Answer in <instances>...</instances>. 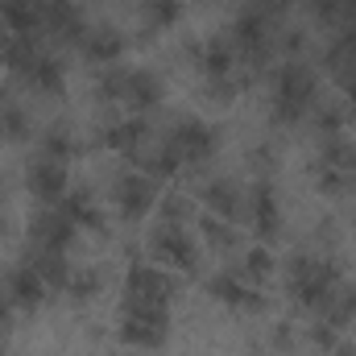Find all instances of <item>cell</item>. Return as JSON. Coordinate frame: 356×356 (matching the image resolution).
I'll return each mask as SVG.
<instances>
[{
    "label": "cell",
    "instance_id": "cell-27",
    "mask_svg": "<svg viewBox=\"0 0 356 356\" xmlns=\"http://www.w3.org/2000/svg\"><path fill=\"white\" fill-rule=\"evenodd\" d=\"M199 236L207 241V249H216V253H232V249H241V232H236V224L232 220H220V216H203L199 220Z\"/></svg>",
    "mask_w": 356,
    "mask_h": 356
},
{
    "label": "cell",
    "instance_id": "cell-9",
    "mask_svg": "<svg viewBox=\"0 0 356 356\" xmlns=\"http://www.w3.org/2000/svg\"><path fill=\"white\" fill-rule=\"evenodd\" d=\"M245 220L253 228V236L266 245L277 241L282 232V199H277V186L269 178H253V186L245 191Z\"/></svg>",
    "mask_w": 356,
    "mask_h": 356
},
{
    "label": "cell",
    "instance_id": "cell-16",
    "mask_svg": "<svg viewBox=\"0 0 356 356\" xmlns=\"http://www.w3.org/2000/svg\"><path fill=\"white\" fill-rule=\"evenodd\" d=\"M46 294H50V286H46V277L33 269V261H21V266H13L4 273V298H8V307L33 311V307L46 302Z\"/></svg>",
    "mask_w": 356,
    "mask_h": 356
},
{
    "label": "cell",
    "instance_id": "cell-2",
    "mask_svg": "<svg viewBox=\"0 0 356 356\" xmlns=\"http://www.w3.org/2000/svg\"><path fill=\"white\" fill-rule=\"evenodd\" d=\"M120 344L137 348V353H162L170 344L175 319L166 302H137V298H120Z\"/></svg>",
    "mask_w": 356,
    "mask_h": 356
},
{
    "label": "cell",
    "instance_id": "cell-14",
    "mask_svg": "<svg viewBox=\"0 0 356 356\" xmlns=\"http://www.w3.org/2000/svg\"><path fill=\"white\" fill-rule=\"evenodd\" d=\"M104 149H112V154H124V158H137L145 145H149V124H145V116L141 112H133V116H112L104 129H99V137H95Z\"/></svg>",
    "mask_w": 356,
    "mask_h": 356
},
{
    "label": "cell",
    "instance_id": "cell-26",
    "mask_svg": "<svg viewBox=\"0 0 356 356\" xmlns=\"http://www.w3.org/2000/svg\"><path fill=\"white\" fill-rule=\"evenodd\" d=\"M79 149H83V145H79V137H75L67 124H50V129L38 133V154H46V158L67 162V158H75Z\"/></svg>",
    "mask_w": 356,
    "mask_h": 356
},
{
    "label": "cell",
    "instance_id": "cell-12",
    "mask_svg": "<svg viewBox=\"0 0 356 356\" xmlns=\"http://www.w3.org/2000/svg\"><path fill=\"white\" fill-rule=\"evenodd\" d=\"M186 58L195 63L199 79H228L236 75V50L228 38H195L186 46Z\"/></svg>",
    "mask_w": 356,
    "mask_h": 356
},
{
    "label": "cell",
    "instance_id": "cell-36",
    "mask_svg": "<svg viewBox=\"0 0 356 356\" xmlns=\"http://www.w3.org/2000/svg\"><path fill=\"white\" fill-rule=\"evenodd\" d=\"M311 344H315V348H323V353H332V348L340 344V332H336L332 323H323V319H319V323L311 327Z\"/></svg>",
    "mask_w": 356,
    "mask_h": 356
},
{
    "label": "cell",
    "instance_id": "cell-30",
    "mask_svg": "<svg viewBox=\"0 0 356 356\" xmlns=\"http://www.w3.org/2000/svg\"><path fill=\"white\" fill-rule=\"evenodd\" d=\"M33 137V120L21 104H0V141H29Z\"/></svg>",
    "mask_w": 356,
    "mask_h": 356
},
{
    "label": "cell",
    "instance_id": "cell-35",
    "mask_svg": "<svg viewBox=\"0 0 356 356\" xmlns=\"http://www.w3.org/2000/svg\"><path fill=\"white\" fill-rule=\"evenodd\" d=\"M266 344L269 348H273V353H290V348H294V327H290V323H273V327H269V336H266Z\"/></svg>",
    "mask_w": 356,
    "mask_h": 356
},
{
    "label": "cell",
    "instance_id": "cell-31",
    "mask_svg": "<svg viewBox=\"0 0 356 356\" xmlns=\"http://www.w3.org/2000/svg\"><path fill=\"white\" fill-rule=\"evenodd\" d=\"M124 79H129V67H120V63L99 67V75H95V99L99 104H124Z\"/></svg>",
    "mask_w": 356,
    "mask_h": 356
},
{
    "label": "cell",
    "instance_id": "cell-5",
    "mask_svg": "<svg viewBox=\"0 0 356 356\" xmlns=\"http://www.w3.org/2000/svg\"><path fill=\"white\" fill-rule=\"evenodd\" d=\"M220 141H224V133L216 124H207L203 116H182L166 133V145L178 154L182 166H207L220 154Z\"/></svg>",
    "mask_w": 356,
    "mask_h": 356
},
{
    "label": "cell",
    "instance_id": "cell-32",
    "mask_svg": "<svg viewBox=\"0 0 356 356\" xmlns=\"http://www.w3.org/2000/svg\"><path fill=\"white\" fill-rule=\"evenodd\" d=\"M311 182H315V191L319 195H344L348 186H353V178L344 175L340 166H332V162H323V158H315V166H311Z\"/></svg>",
    "mask_w": 356,
    "mask_h": 356
},
{
    "label": "cell",
    "instance_id": "cell-33",
    "mask_svg": "<svg viewBox=\"0 0 356 356\" xmlns=\"http://www.w3.org/2000/svg\"><path fill=\"white\" fill-rule=\"evenodd\" d=\"M245 88V79H236V75H228V79H203V99H211V104H232L236 95Z\"/></svg>",
    "mask_w": 356,
    "mask_h": 356
},
{
    "label": "cell",
    "instance_id": "cell-23",
    "mask_svg": "<svg viewBox=\"0 0 356 356\" xmlns=\"http://www.w3.org/2000/svg\"><path fill=\"white\" fill-rule=\"evenodd\" d=\"M104 286H108V277H104L99 266H75L71 277H67V298L79 302V307H91L104 294Z\"/></svg>",
    "mask_w": 356,
    "mask_h": 356
},
{
    "label": "cell",
    "instance_id": "cell-22",
    "mask_svg": "<svg viewBox=\"0 0 356 356\" xmlns=\"http://www.w3.org/2000/svg\"><path fill=\"white\" fill-rule=\"evenodd\" d=\"M0 29H4V33L38 38V29H42V8H38V0H0Z\"/></svg>",
    "mask_w": 356,
    "mask_h": 356
},
{
    "label": "cell",
    "instance_id": "cell-10",
    "mask_svg": "<svg viewBox=\"0 0 356 356\" xmlns=\"http://www.w3.org/2000/svg\"><path fill=\"white\" fill-rule=\"evenodd\" d=\"M232 50H236V58H245V63H253V67H261L269 54V13H261L257 4H245L236 17H232Z\"/></svg>",
    "mask_w": 356,
    "mask_h": 356
},
{
    "label": "cell",
    "instance_id": "cell-34",
    "mask_svg": "<svg viewBox=\"0 0 356 356\" xmlns=\"http://www.w3.org/2000/svg\"><path fill=\"white\" fill-rule=\"evenodd\" d=\"M158 207H162V211H158L162 220H170V224H186L191 199H186V195H175V191H170V195H162V199H158Z\"/></svg>",
    "mask_w": 356,
    "mask_h": 356
},
{
    "label": "cell",
    "instance_id": "cell-29",
    "mask_svg": "<svg viewBox=\"0 0 356 356\" xmlns=\"http://www.w3.org/2000/svg\"><path fill=\"white\" fill-rule=\"evenodd\" d=\"M241 269H245V277H249L257 290H266L269 282L277 277V261H273V253H269L266 245L245 249V261H241Z\"/></svg>",
    "mask_w": 356,
    "mask_h": 356
},
{
    "label": "cell",
    "instance_id": "cell-38",
    "mask_svg": "<svg viewBox=\"0 0 356 356\" xmlns=\"http://www.w3.org/2000/svg\"><path fill=\"white\" fill-rule=\"evenodd\" d=\"M245 356H282V353H273L269 344H257V348H249V353H245Z\"/></svg>",
    "mask_w": 356,
    "mask_h": 356
},
{
    "label": "cell",
    "instance_id": "cell-41",
    "mask_svg": "<svg viewBox=\"0 0 356 356\" xmlns=\"http://www.w3.org/2000/svg\"><path fill=\"white\" fill-rule=\"evenodd\" d=\"M344 8H348V17L356 21V0H344Z\"/></svg>",
    "mask_w": 356,
    "mask_h": 356
},
{
    "label": "cell",
    "instance_id": "cell-17",
    "mask_svg": "<svg viewBox=\"0 0 356 356\" xmlns=\"http://www.w3.org/2000/svg\"><path fill=\"white\" fill-rule=\"evenodd\" d=\"M162 99H166V79H162L154 67H129V79H124V108H133V112H154Z\"/></svg>",
    "mask_w": 356,
    "mask_h": 356
},
{
    "label": "cell",
    "instance_id": "cell-4",
    "mask_svg": "<svg viewBox=\"0 0 356 356\" xmlns=\"http://www.w3.org/2000/svg\"><path fill=\"white\" fill-rule=\"evenodd\" d=\"M149 253L158 266H166L170 273H195L199 269V241L191 232V224H170L158 220L149 232Z\"/></svg>",
    "mask_w": 356,
    "mask_h": 356
},
{
    "label": "cell",
    "instance_id": "cell-28",
    "mask_svg": "<svg viewBox=\"0 0 356 356\" xmlns=\"http://www.w3.org/2000/svg\"><path fill=\"white\" fill-rule=\"evenodd\" d=\"M348 116H353V108L344 104V99H315V108H311V124L323 133V137H336V133H344V124H348Z\"/></svg>",
    "mask_w": 356,
    "mask_h": 356
},
{
    "label": "cell",
    "instance_id": "cell-42",
    "mask_svg": "<svg viewBox=\"0 0 356 356\" xmlns=\"http://www.w3.org/2000/svg\"><path fill=\"white\" fill-rule=\"evenodd\" d=\"M353 186H356V178H353Z\"/></svg>",
    "mask_w": 356,
    "mask_h": 356
},
{
    "label": "cell",
    "instance_id": "cell-20",
    "mask_svg": "<svg viewBox=\"0 0 356 356\" xmlns=\"http://www.w3.org/2000/svg\"><path fill=\"white\" fill-rule=\"evenodd\" d=\"M21 79L38 91V95H63V91H67V67L58 63V54L42 50V54L29 63V71H25Z\"/></svg>",
    "mask_w": 356,
    "mask_h": 356
},
{
    "label": "cell",
    "instance_id": "cell-11",
    "mask_svg": "<svg viewBox=\"0 0 356 356\" xmlns=\"http://www.w3.org/2000/svg\"><path fill=\"white\" fill-rule=\"evenodd\" d=\"M75 224L71 216L58 207V203H42L33 216H29V249H54V253H67V245L75 241Z\"/></svg>",
    "mask_w": 356,
    "mask_h": 356
},
{
    "label": "cell",
    "instance_id": "cell-18",
    "mask_svg": "<svg viewBox=\"0 0 356 356\" xmlns=\"http://www.w3.org/2000/svg\"><path fill=\"white\" fill-rule=\"evenodd\" d=\"M79 50H83V58L95 63V67H112L124 54V33L116 25H88L83 38H79Z\"/></svg>",
    "mask_w": 356,
    "mask_h": 356
},
{
    "label": "cell",
    "instance_id": "cell-3",
    "mask_svg": "<svg viewBox=\"0 0 356 356\" xmlns=\"http://www.w3.org/2000/svg\"><path fill=\"white\" fill-rule=\"evenodd\" d=\"M336 282H340V269L319 253H294L282 266V286H286L290 302L302 307V311H319V302L327 298V290Z\"/></svg>",
    "mask_w": 356,
    "mask_h": 356
},
{
    "label": "cell",
    "instance_id": "cell-24",
    "mask_svg": "<svg viewBox=\"0 0 356 356\" xmlns=\"http://www.w3.org/2000/svg\"><path fill=\"white\" fill-rule=\"evenodd\" d=\"M182 0H141V33H166L182 21Z\"/></svg>",
    "mask_w": 356,
    "mask_h": 356
},
{
    "label": "cell",
    "instance_id": "cell-39",
    "mask_svg": "<svg viewBox=\"0 0 356 356\" xmlns=\"http://www.w3.org/2000/svg\"><path fill=\"white\" fill-rule=\"evenodd\" d=\"M332 356H356V348H353V344H336V348H332Z\"/></svg>",
    "mask_w": 356,
    "mask_h": 356
},
{
    "label": "cell",
    "instance_id": "cell-8",
    "mask_svg": "<svg viewBox=\"0 0 356 356\" xmlns=\"http://www.w3.org/2000/svg\"><path fill=\"white\" fill-rule=\"evenodd\" d=\"M178 290H182V286H178V277L166 266H158V261H133L129 273H124V294H120V298L166 302V307H175Z\"/></svg>",
    "mask_w": 356,
    "mask_h": 356
},
{
    "label": "cell",
    "instance_id": "cell-21",
    "mask_svg": "<svg viewBox=\"0 0 356 356\" xmlns=\"http://www.w3.org/2000/svg\"><path fill=\"white\" fill-rule=\"evenodd\" d=\"M58 207L71 216V224H75V228L104 232V207H99V199L91 195L88 186H75V191H67V195L58 199Z\"/></svg>",
    "mask_w": 356,
    "mask_h": 356
},
{
    "label": "cell",
    "instance_id": "cell-13",
    "mask_svg": "<svg viewBox=\"0 0 356 356\" xmlns=\"http://www.w3.org/2000/svg\"><path fill=\"white\" fill-rule=\"evenodd\" d=\"M25 191L38 199V203H58L71 186H67V162L58 158H46V154H33L29 166H25Z\"/></svg>",
    "mask_w": 356,
    "mask_h": 356
},
{
    "label": "cell",
    "instance_id": "cell-6",
    "mask_svg": "<svg viewBox=\"0 0 356 356\" xmlns=\"http://www.w3.org/2000/svg\"><path fill=\"white\" fill-rule=\"evenodd\" d=\"M158 178H149L145 170H120L116 182H112V207H116V216L124 220V224H137V220H145L154 207H158Z\"/></svg>",
    "mask_w": 356,
    "mask_h": 356
},
{
    "label": "cell",
    "instance_id": "cell-15",
    "mask_svg": "<svg viewBox=\"0 0 356 356\" xmlns=\"http://www.w3.org/2000/svg\"><path fill=\"white\" fill-rule=\"evenodd\" d=\"M199 203H203V211H211V216H220V220H232V224L245 216V191H241L228 175L203 178V182H199Z\"/></svg>",
    "mask_w": 356,
    "mask_h": 356
},
{
    "label": "cell",
    "instance_id": "cell-25",
    "mask_svg": "<svg viewBox=\"0 0 356 356\" xmlns=\"http://www.w3.org/2000/svg\"><path fill=\"white\" fill-rule=\"evenodd\" d=\"M25 261H33V269L46 277L50 290H67V277H71V269H75L67 261V253H54V249H29Z\"/></svg>",
    "mask_w": 356,
    "mask_h": 356
},
{
    "label": "cell",
    "instance_id": "cell-40",
    "mask_svg": "<svg viewBox=\"0 0 356 356\" xmlns=\"http://www.w3.org/2000/svg\"><path fill=\"white\" fill-rule=\"evenodd\" d=\"M4 323H8V298L0 294V327H4Z\"/></svg>",
    "mask_w": 356,
    "mask_h": 356
},
{
    "label": "cell",
    "instance_id": "cell-37",
    "mask_svg": "<svg viewBox=\"0 0 356 356\" xmlns=\"http://www.w3.org/2000/svg\"><path fill=\"white\" fill-rule=\"evenodd\" d=\"M8 232V203H4V182H0V236Z\"/></svg>",
    "mask_w": 356,
    "mask_h": 356
},
{
    "label": "cell",
    "instance_id": "cell-1",
    "mask_svg": "<svg viewBox=\"0 0 356 356\" xmlns=\"http://www.w3.org/2000/svg\"><path fill=\"white\" fill-rule=\"evenodd\" d=\"M315 99H319V79H315V71L302 58H286L273 71V91H269V116H273V124L290 129V124L307 120L311 108H315Z\"/></svg>",
    "mask_w": 356,
    "mask_h": 356
},
{
    "label": "cell",
    "instance_id": "cell-19",
    "mask_svg": "<svg viewBox=\"0 0 356 356\" xmlns=\"http://www.w3.org/2000/svg\"><path fill=\"white\" fill-rule=\"evenodd\" d=\"M323 323H332L336 332H344V327H353L356 323V282H336L332 290H327V298L319 302V311H315Z\"/></svg>",
    "mask_w": 356,
    "mask_h": 356
},
{
    "label": "cell",
    "instance_id": "cell-7",
    "mask_svg": "<svg viewBox=\"0 0 356 356\" xmlns=\"http://www.w3.org/2000/svg\"><path fill=\"white\" fill-rule=\"evenodd\" d=\"M203 290H207L220 307H228V311H249V315L266 311V290H257V286L245 277L241 266H224V269H216V273H207Z\"/></svg>",
    "mask_w": 356,
    "mask_h": 356
}]
</instances>
